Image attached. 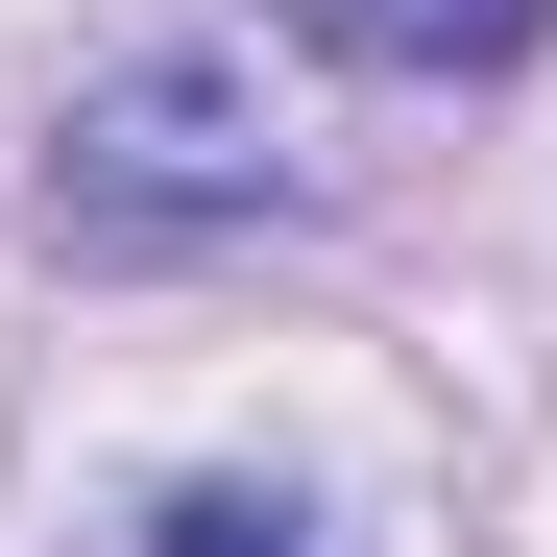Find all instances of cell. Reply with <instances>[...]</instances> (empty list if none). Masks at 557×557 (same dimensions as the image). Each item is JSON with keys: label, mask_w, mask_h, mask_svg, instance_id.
<instances>
[{"label": "cell", "mask_w": 557, "mask_h": 557, "mask_svg": "<svg viewBox=\"0 0 557 557\" xmlns=\"http://www.w3.org/2000/svg\"><path fill=\"white\" fill-rule=\"evenodd\" d=\"M292 25H315L339 73H509L557 0H292Z\"/></svg>", "instance_id": "7a4b0ae2"}, {"label": "cell", "mask_w": 557, "mask_h": 557, "mask_svg": "<svg viewBox=\"0 0 557 557\" xmlns=\"http://www.w3.org/2000/svg\"><path fill=\"white\" fill-rule=\"evenodd\" d=\"M49 219H73V243L267 219V98H243L219 49H146V73H98V98H73V146H49Z\"/></svg>", "instance_id": "6da1fadb"}, {"label": "cell", "mask_w": 557, "mask_h": 557, "mask_svg": "<svg viewBox=\"0 0 557 557\" xmlns=\"http://www.w3.org/2000/svg\"><path fill=\"white\" fill-rule=\"evenodd\" d=\"M170 557H315V533L267 509V485H195V509H170Z\"/></svg>", "instance_id": "3957f363"}]
</instances>
